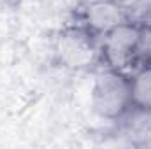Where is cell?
<instances>
[{
  "instance_id": "cell-1",
  "label": "cell",
  "mask_w": 151,
  "mask_h": 149,
  "mask_svg": "<svg viewBox=\"0 0 151 149\" xmlns=\"http://www.w3.org/2000/svg\"><path fill=\"white\" fill-rule=\"evenodd\" d=\"M90 104L97 117L119 123L132 112L130 75L114 69L99 67L90 90Z\"/></svg>"
},
{
  "instance_id": "cell-2",
  "label": "cell",
  "mask_w": 151,
  "mask_h": 149,
  "mask_svg": "<svg viewBox=\"0 0 151 149\" xmlns=\"http://www.w3.org/2000/svg\"><path fill=\"white\" fill-rule=\"evenodd\" d=\"M99 40L79 23L69 21L53 39V58L58 67L67 70H97L100 67Z\"/></svg>"
},
{
  "instance_id": "cell-3",
  "label": "cell",
  "mask_w": 151,
  "mask_h": 149,
  "mask_svg": "<svg viewBox=\"0 0 151 149\" xmlns=\"http://www.w3.org/2000/svg\"><path fill=\"white\" fill-rule=\"evenodd\" d=\"M142 46L144 28L130 19L114 27L99 40L100 67L130 74L139 63H142Z\"/></svg>"
},
{
  "instance_id": "cell-4",
  "label": "cell",
  "mask_w": 151,
  "mask_h": 149,
  "mask_svg": "<svg viewBox=\"0 0 151 149\" xmlns=\"http://www.w3.org/2000/svg\"><path fill=\"white\" fill-rule=\"evenodd\" d=\"M72 21L100 39L114 27L128 21V11L114 0H84L76 9Z\"/></svg>"
},
{
  "instance_id": "cell-5",
  "label": "cell",
  "mask_w": 151,
  "mask_h": 149,
  "mask_svg": "<svg viewBox=\"0 0 151 149\" xmlns=\"http://www.w3.org/2000/svg\"><path fill=\"white\" fill-rule=\"evenodd\" d=\"M128 75L132 91V109L139 112H151V63H139Z\"/></svg>"
},
{
  "instance_id": "cell-6",
  "label": "cell",
  "mask_w": 151,
  "mask_h": 149,
  "mask_svg": "<svg viewBox=\"0 0 151 149\" xmlns=\"http://www.w3.org/2000/svg\"><path fill=\"white\" fill-rule=\"evenodd\" d=\"M127 11L130 21L144 30H151V0H135Z\"/></svg>"
},
{
  "instance_id": "cell-7",
  "label": "cell",
  "mask_w": 151,
  "mask_h": 149,
  "mask_svg": "<svg viewBox=\"0 0 151 149\" xmlns=\"http://www.w3.org/2000/svg\"><path fill=\"white\" fill-rule=\"evenodd\" d=\"M142 62L151 63V30H144V46H142Z\"/></svg>"
},
{
  "instance_id": "cell-8",
  "label": "cell",
  "mask_w": 151,
  "mask_h": 149,
  "mask_svg": "<svg viewBox=\"0 0 151 149\" xmlns=\"http://www.w3.org/2000/svg\"><path fill=\"white\" fill-rule=\"evenodd\" d=\"M5 5H9V7H18V5H21L25 0H2Z\"/></svg>"
},
{
  "instance_id": "cell-9",
  "label": "cell",
  "mask_w": 151,
  "mask_h": 149,
  "mask_svg": "<svg viewBox=\"0 0 151 149\" xmlns=\"http://www.w3.org/2000/svg\"><path fill=\"white\" fill-rule=\"evenodd\" d=\"M114 2H116V4H119V5H123L125 9H128V7H130L135 0H114Z\"/></svg>"
}]
</instances>
